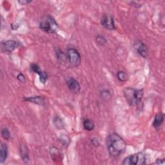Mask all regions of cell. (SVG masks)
<instances>
[{
    "label": "cell",
    "instance_id": "7402d4cb",
    "mask_svg": "<svg viewBox=\"0 0 165 165\" xmlns=\"http://www.w3.org/2000/svg\"><path fill=\"white\" fill-rule=\"evenodd\" d=\"M17 79L19 81H21L22 83H25L26 81V78H25V76L22 74V73H19L17 76Z\"/></svg>",
    "mask_w": 165,
    "mask_h": 165
},
{
    "label": "cell",
    "instance_id": "277c9868",
    "mask_svg": "<svg viewBox=\"0 0 165 165\" xmlns=\"http://www.w3.org/2000/svg\"><path fill=\"white\" fill-rule=\"evenodd\" d=\"M146 155L143 152H139L126 158L123 164L125 165H143L146 163Z\"/></svg>",
    "mask_w": 165,
    "mask_h": 165
},
{
    "label": "cell",
    "instance_id": "9a60e30c",
    "mask_svg": "<svg viewBox=\"0 0 165 165\" xmlns=\"http://www.w3.org/2000/svg\"><path fill=\"white\" fill-rule=\"evenodd\" d=\"M51 157L54 160H58L61 159V153L59 149L53 147L51 149Z\"/></svg>",
    "mask_w": 165,
    "mask_h": 165
},
{
    "label": "cell",
    "instance_id": "7c38bea8",
    "mask_svg": "<svg viewBox=\"0 0 165 165\" xmlns=\"http://www.w3.org/2000/svg\"><path fill=\"white\" fill-rule=\"evenodd\" d=\"M25 101L31 102L34 104L39 105H44L45 100L41 96H35V97H29V98H25Z\"/></svg>",
    "mask_w": 165,
    "mask_h": 165
},
{
    "label": "cell",
    "instance_id": "9c48e42d",
    "mask_svg": "<svg viewBox=\"0 0 165 165\" xmlns=\"http://www.w3.org/2000/svg\"><path fill=\"white\" fill-rule=\"evenodd\" d=\"M67 85L69 86L70 91L74 93L77 94L81 90V86L79 82L74 78H72H72H70L69 80H68Z\"/></svg>",
    "mask_w": 165,
    "mask_h": 165
},
{
    "label": "cell",
    "instance_id": "4fadbf2b",
    "mask_svg": "<svg viewBox=\"0 0 165 165\" xmlns=\"http://www.w3.org/2000/svg\"><path fill=\"white\" fill-rule=\"evenodd\" d=\"M20 154L23 161L27 163L29 161V152L26 145L22 144V146L20 147Z\"/></svg>",
    "mask_w": 165,
    "mask_h": 165
},
{
    "label": "cell",
    "instance_id": "603a6c76",
    "mask_svg": "<svg viewBox=\"0 0 165 165\" xmlns=\"http://www.w3.org/2000/svg\"><path fill=\"white\" fill-rule=\"evenodd\" d=\"M57 58H58V60H62V61H64V60H65V55H64V54L61 51H58L57 52Z\"/></svg>",
    "mask_w": 165,
    "mask_h": 165
},
{
    "label": "cell",
    "instance_id": "3957f363",
    "mask_svg": "<svg viewBox=\"0 0 165 165\" xmlns=\"http://www.w3.org/2000/svg\"><path fill=\"white\" fill-rule=\"evenodd\" d=\"M40 28L45 32L53 34L57 31L58 25L51 16L46 15L41 18Z\"/></svg>",
    "mask_w": 165,
    "mask_h": 165
},
{
    "label": "cell",
    "instance_id": "484cf974",
    "mask_svg": "<svg viewBox=\"0 0 165 165\" xmlns=\"http://www.w3.org/2000/svg\"><path fill=\"white\" fill-rule=\"evenodd\" d=\"M164 163V159H158L157 161L156 162V164H163Z\"/></svg>",
    "mask_w": 165,
    "mask_h": 165
},
{
    "label": "cell",
    "instance_id": "ac0fdd59",
    "mask_svg": "<svg viewBox=\"0 0 165 165\" xmlns=\"http://www.w3.org/2000/svg\"><path fill=\"white\" fill-rule=\"evenodd\" d=\"M54 124L56 126V127L58 129H62L63 128V123L62 119L59 117H56L54 119Z\"/></svg>",
    "mask_w": 165,
    "mask_h": 165
},
{
    "label": "cell",
    "instance_id": "cb8c5ba5",
    "mask_svg": "<svg viewBox=\"0 0 165 165\" xmlns=\"http://www.w3.org/2000/svg\"><path fill=\"white\" fill-rule=\"evenodd\" d=\"M92 143L93 145H94V146H95V147H98L100 145V141L98 138L92 139Z\"/></svg>",
    "mask_w": 165,
    "mask_h": 165
},
{
    "label": "cell",
    "instance_id": "7a4b0ae2",
    "mask_svg": "<svg viewBox=\"0 0 165 165\" xmlns=\"http://www.w3.org/2000/svg\"><path fill=\"white\" fill-rule=\"evenodd\" d=\"M123 92L127 103L132 106H136L141 102L144 94L143 90L132 88L125 89Z\"/></svg>",
    "mask_w": 165,
    "mask_h": 165
},
{
    "label": "cell",
    "instance_id": "5b68a950",
    "mask_svg": "<svg viewBox=\"0 0 165 165\" xmlns=\"http://www.w3.org/2000/svg\"><path fill=\"white\" fill-rule=\"evenodd\" d=\"M66 58L69 63L74 66H78L81 63V55L75 48H70L67 50Z\"/></svg>",
    "mask_w": 165,
    "mask_h": 165
},
{
    "label": "cell",
    "instance_id": "44dd1931",
    "mask_svg": "<svg viewBox=\"0 0 165 165\" xmlns=\"http://www.w3.org/2000/svg\"><path fill=\"white\" fill-rule=\"evenodd\" d=\"M2 135L5 140H8L11 138V132L7 128H3L2 130Z\"/></svg>",
    "mask_w": 165,
    "mask_h": 165
},
{
    "label": "cell",
    "instance_id": "ba28073f",
    "mask_svg": "<svg viewBox=\"0 0 165 165\" xmlns=\"http://www.w3.org/2000/svg\"><path fill=\"white\" fill-rule=\"evenodd\" d=\"M19 43L15 40H7L1 43L2 51L5 52H12L19 46Z\"/></svg>",
    "mask_w": 165,
    "mask_h": 165
},
{
    "label": "cell",
    "instance_id": "d6986e66",
    "mask_svg": "<svg viewBox=\"0 0 165 165\" xmlns=\"http://www.w3.org/2000/svg\"><path fill=\"white\" fill-rule=\"evenodd\" d=\"M95 41H96L97 43H98L100 46L104 45L106 43V42H107L106 39L102 35L97 36V37L95 38Z\"/></svg>",
    "mask_w": 165,
    "mask_h": 165
},
{
    "label": "cell",
    "instance_id": "2e32d148",
    "mask_svg": "<svg viewBox=\"0 0 165 165\" xmlns=\"http://www.w3.org/2000/svg\"><path fill=\"white\" fill-rule=\"evenodd\" d=\"M117 77L118 79L121 81V82H126L127 81L129 77V75L127 72H125L124 71H119L117 73Z\"/></svg>",
    "mask_w": 165,
    "mask_h": 165
},
{
    "label": "cell",
    "instance_id": "8992f818",
    "mask_svg": "<svg viewBox=\"0 0 165 165\" xmlns=\"http://www.w3.org/2000/svg\"><path fill=\"white\" fill-rule=\"evenodd\" d=\"M133 48L136 52L143 58H147L148 56V48L146 44L141 41H137L134 43Z\"/></svg>",
    "mask_w": 165,
    "mask_h": 165
},
{
    "label": "cell",
    "instance_id": "52a82bcc",
    "mask_svg": "<svg viewBox=\"0 0 165 165\" xmlns=\"http://www.w3.org/2000/svg\"><path fill=\"white\" fill-rule=\"evenodd\" d=\"M101 23L103 27L109 31H114L115 28L114 17L109 14L103 16L101 19Z\"/></svg>",
    "mask_w": 165,
    "mask_h": 165
},
{
    "label": "cell",
    "instance_id": "e0dca14e",
    "mask_svg": "<svg viewBox=\"0 0 165 165\" xmlns=\"http://www.w3.org/2000/svg\"><path fill=\"white\" fill-rule=\"evenodd\" d=\"M37 74L39 75V77H40V80L41 83L45 84L48 80V74L45 72L42 71L41 70H40L37 72Z\"/></svg>",
    "mask_w": 165,
    "mask_h": 165
},
{
    "label": "cell",
    "instance_id": "ffe728a7",
    "mask_svg": "<svg viewBox=\"0 0 165 165\" xmlns=\"http://www.w3.org/2000/svg\"><path fill=\"white\" fill-rule=\"evenodd\" d=\"M101 96L103 99L104 100H109L111 98L112 95L109 90H104L101 92Z\"/></svg>",
    "mask_w": 165,
    "mask_h": 165
},
{
    "label": "cell",
    "instance_id": "5bb4252c",
    "mask_svg": "<svg viewBox=\"0 0 165 165\" xmlns=\"http://www.w3.org/2000/svg\"><path fill=\"white\" fill-rule=\"evenodd\" d=\"M83 128L85 130H88V131H92L94 129L95 124L93 121L89 119H85L83 121Z\"/></svg>",
    "mask_w": 165,
    "mask_h": 165
},
{
    "label": "cell",
    "instance_id": "8fae6325",
    "mask_svg": "<svg viewBox=\"0 0 165 165\" xmlns=\"http://www.w3.org/2000/svg\"><path fill=\"white\" fill-rule=\"evenodd\" d=\"M8 153V149L6 144L2 143L1 153H0V163H3L7 159Z\"/></svg>",
    "mask_w": 165,
    "mask_h": 165
},
{
    "label": "cell",
    "instance_id": "30bf717a",
    "mask_svg": "<svg viewBox=\"0 0 165 165\" xmlns=\"http://www.w3.org/2000/svg\"><path fill=\"white\" fill-rule=\"evenodd\" d=\"M164 121V115L162 113H158L155 116L153 121V127L154 129H158L162 125Z\"/></svg>",
    "mask_w": 165,
    "mask_h": 165
},
{
    "label": "cell",
    "instance_id": "6da1fadb",
    "mask_svg": "<svg viewBox=\"0 0 165 165\" xmlns=\"http://www.w3.org/2000/svg\"><path fill=\"white\" fill-rule=\"evenodd\" d=\"M107 149L110 156L117 158L123 154L127 149V143L117 133H112L106 139Z\"/></svg>",
    "mask_w": 165,
    "mask_h": 165
},
{
    "label": "cell",
    "instance_id": "d4e9b609",
    "mask_svg": "<svg viewBox=\"0 0 165 165\" xmlns=\"http://www.w3.org/2000/svg\"><path fill=\"white\" fill-rule=\"evenodd\" d=\"M32 1H24V0H22V1H18V3L19 4H21V5H27L28 3H31Z\"/></svg>",
    "mask_w": 165,
    "mask_h": 165
}]
</instances>
